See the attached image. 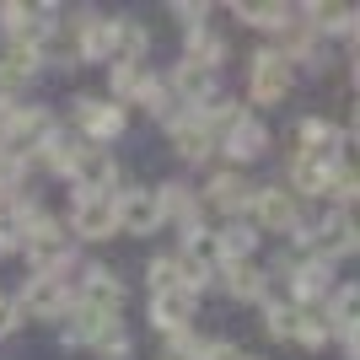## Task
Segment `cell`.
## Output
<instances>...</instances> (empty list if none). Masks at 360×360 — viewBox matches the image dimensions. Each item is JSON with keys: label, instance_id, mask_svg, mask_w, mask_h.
I'll return each instance as SVG.
<instances>
[{"label": "cell", "instance_id": "35", "mask_svg": "<svg viewBox=\"0 0 360 360\" xmlns=\"http://www.w3.org/2000/svg\"><path fill=\"white\" fill-rule=\"evenodd\" d=\"M242 360H258V355H242Z\"/></svg>", "mask_w": 360, "mask_h": 360}, {"label": "cell", "instance_id": "6", "mask_svg": "<svg viewBox=\"0 0 360 360\" xmlns=\"http://www.w3.org/2000/svg\"><path fill=\"white\" fill-rule=\"evenodd\" d=\"M70 183L81 188V194H103V183L113 178V156H108L103 146H75V156H70Z\"/></svg>", "mask_w": 360, "mask_h": 360}, {"label": "cell", "instance_id": "22", "mask_svg": "<svg viewBox=\"0 0 360 360\" xmlns=\"http://www.w3.org/2000/svg\"><path fill=\"white\" fill-rule=\"evenodd\" d=\"M221 274H226V285H231L237 301H258L264 296V274H258L253 264H221Z\"/></svg>", "mask_w": 360, "mask_h": 360}, {"label": "cell", "instance_id": "11", "mask_svg": "<svg viewBox=\"0 0 360 360\" xmlns=\"http://www.w3.org/2000/svg\"><path fill=\"white\" fill-rule=\"evenodd\" d=\"M150 317H156V328H167V333L188 328V317H194V296H188L183 285L156 290V301H150Z\"/></svg>", "mask_w": 360, "mask_h": 360}, {"label": "cell", "instance_id": "12", "mask_svg": "<svg viewBox=\"0 0 360 360\" xmlns=\"http://www.w3.org/2000/svg\"><path fill=\"white\" fill-rule=\"evenodd\" d=\"M75 113H81V124H86L91 146H97V140H113V135L124 129V108H119V103H91V97H81V108H75Z\"/></svg>", "mask_w": 360, "mask_h": 360}, {"label": "cell", "instance_id": "31", "mask_svg": "<svg viewBox=\"0 0 360 360\" xmlns=\"http://www.w3.org/2000/svg\"><path fill=\"white\" fill-rule=\"evenodd\" d=\"M178 285V258H156L150 264V290H172Z\"/></svg>", "mask_w": 360, "mask_h": 360}, {"label": "cell", "instance_id": "33", "mask_svg": "<svg viewBox=\"0 0 360 360\" xmlns=\"http://www.w3.org/2000/svg\"><path fill=\"white\" fill-rule=\"evenodd\" d=\"M11 328H16V301H11V296H0V339H6Z\"/></svg>", "mask_w": 360, "mask_h": 360}, {"label": "cell", "instance_id": "13", "mask_svg": "<svg viewBox=\"0 0 360 360\" xmlns=\"http://www.w3.org/2000/svg\"><path fill=\"white\" fill-rule=\"evenodd\" d=\"M81 301L97 307V312H119L124 307V285L113 269H86V285H81Z\"/></svg>", "mask_w": 360, "mask_h": 360}, {"label": "cell", "instance_id": "28", "mask_svg": "<svg viewBox=\"0 0 360 360\" xmlns=\"http://www.w3.org/2000/svg\"><path fill=\"white\" fill-rule=\"evenodd\" d=\"M188 60L205 65V70H215V65H221V38H210V32H194V38H188Z\"/></svg>", "mask_w": 360, "mask_h": 360}, {"label": "cell", "instance_id": "30", "mask_svg": "<svg viewBox=\"0 0 360 360\" xmlns=\"http://www.w3.org/2000/svg\"><path fill=\"white\" fill-rule=\"evenodd\" d=\"M264 328H269L274 339H290V333H296V312H290V307H269V312H264Z\"/></svg>", "mask_w": 360, "mask_h": 360}, {"label": "cell", "instance_id": "4", "mask_svg": "<svg viewBox=\"0 0 360 360\" xmlns=\"http://www.w3.org/2000/svg\"><path fill=\"white\" fill-rule=\"evenodd\" d=\"M70 226H75V237H91V242L113 237V231H119V215H113V194H81V199H75Z\"/></svg>", "mask_w": 360, "mask_h": 360}, {"label": "cell", "instance_id": "29", "mask_svg": "<svg viewBox=\"0 0 360 360\" xmlns=\"http://www.w3.org/2000/svg\"><path fill=\"white\" fill-rule=\"evenodd\" d=\"M146 81H150V70H146V65H119V70H113V91H119V97L140 91Z\"/></svg>", "mask_w": 360, "mask_h": 360}, {"label": "cell", "instance_id": "18", "mask_svg": "<svg viewBox=\"0 0 360 360\" xmlns=\"http://www.w3.org/2000/svg\"><path fill=\"white\" fill-rule=\"evenodd\" d=\"M301 16H307V27H323V32H349V27H355V11H349V6H339V0H323V6H307V11H301Z\"/></svg>", "mask_w": 360, "mask_h": 360}, {"label": "cell", "instance_id": "23", "mask_svg": "<svg viewBox=\"0 0 360 360\" xmlns=\"http://www.w3.org/2000/svg\"><path fill=\"white\" fill-rule=\"evenodd\" d=\"M355 312H360V290H355V285H339V290H333V307H328L323 317H328V328H339V333L349 339V328H355Z\"/></svg>", "mask_w": 360, "mask_h": 360}, {"label": "cell", "instance_id": "1", "mask_svg": "<svg viewBox=\"0 0 360 360\" xmlns=\"http://www.w3.org/2000/svg\"><path fill=\"white\" fill-rule=\"evenodd\" d=\"M49 135H54V119H49L44 108H16L11 119H6V146H0V150L22 162L27 150H44Z\"/></svg>", "mask_w": 360, "mask_h": 360}, {"label": "cell", "instance_id": "21", "mask_svg": "<svg viewBox=\"0 0 360 360\" xmlns=\"http://www.w3.org/2000/svg\"><path fill=\"white\" fill-rule=\"evenodd\" d=\"M172 140H178V156H183V162H205V156L215 150V140L205 135V124H199V119H194V124L183 119L178 129H172Z\"/></svg>", "mask_w": 360, "mask_h": 360}, {"label": "cell", "instance_id": "7", "mask_svg": "<svg viewBox=\"0 0 360 360\" xmlns=\"http://www.w3.org/2000/svg\"><path fill=\"white\" fill-rule=\"evenodd\" d=\"M248 210H253V221L264 226V231H296V199H290L285 188H258V194H248Z\"/></svg>", "mask_w": 360, "mask_h": 360}, {"label": "cell", "instance_id": "14", "mask_svg": "<svg viewBox=\"0 0 360 360\" xmlns=\"http://www.w3.org/2000/svg\"><path fill=\"white\" fill-rule=\"evenodd\" d=\"M226 150H231L237 162H253V156H264V150H269V129H264L258 119H242L237 129L226 135Z\"/></svg>", "mask_w": 360, "mask_h": 360}, {"label": "cell", "instance_id": "3", "mask_svg": "<svg viewBox=\"0 0 360 360\" xmlns=\"http://www.w3.org/2000/svg\"><path fill=\"white\" fill-rule=\"evenodd\" d=\"M113 215H119V231H135L150 237L162 226V205H156V188H129V194L113 199Z\"/></svg>", "mask_w": 360, "mask_h": 360}, {"label": "cell", "instance_id": "26", "mask_svg": "<svg viewBox=\"0 0 360 360\" xmlns=\"http://www.w3.org/2000/svg\"><path fill=\"white\" fill-rule=\"evenodd\" d=\"M328 317H323V307H301L296 312V333L290 339H301V345H328Z\"/></svg>", "mask_w": 360, "mask_h": 360}, {"label": "cell", "instance_id": "15", "mask_svg": "<svg viewBox=\"0 0 360 360\" xmlns=\"http://www.w3.org/2000/svg\"><path fill=\"white\" fill-rule=\"evenodd\" d=\"M290 285H296V296L307 301V307H317V301H323V296L333 290V269L312 258V264H301V269L290 274Z\"/></svg>", "mask_w": 360, "mask_h": 360}, {"label": "cell", "instance_id": "10", "mask_svg": "<svg viewBox=\"0 0 360 360\" xmlns=\"http://www.w3.org/2000/svg\"><path fill=\"white\" fill-rule=\"evenodd\" d=\"M172 91H178V103H194V113H205V108L215 103V70L183 60L178 75H172Z\"/></svg>", "mask_w": 360, "mask_h": 360}, {"label": "cell", "instance_id": "17", "mask_svg": "<svg viewBox=\"0 0 360 360\" xmlns=\"http://www.w3.org/2000/svg\"><path fill=\"white\" fill-rule=\"evenodd\" d=\"M156 205H162V221L172 215V221H183V231H194V215H199L194 194H183L178 183H162V188H156Z\"/></svg>", "mask_w": 360, "mask_h": 360}, {"label": "cell", "instance_id": "9", "mask_svg": "<svg viewBox=\"0 0 360 360\" xmlns=\"http://www.w3.org/2000/svg\"><path fill=\"white\" fill-rule=\"evenodd\" d=\"M317 264H328V258H345V253H355V242H360V231H355V221H349V210H333L328 221L317 226Z\"/></svg>", "mask_w": 360, "mask_h": 360}, {"label": "cell", "instance_id": "16", "mask_svg": "<svg viewBox=\"0 0 360 360\" xmlns=\"http://www.w3.org/2000/svg\"><path fill=\"white\" fill-rule=\"evenodd\" d=\"M215 253H221V264H248V253H253V226L226 221L221 231H215Z\"/></svg>", "mask_w": 360, "mask_h": 360}, {"label": "cell", "instance_id": "19", "mask_svg": "<svg viewBox=\"0 0 360 360\" xmlns=\"http://www.w3.org/2000/svg\"><path fill=\"white\" fill-rule=\"evenodd\" d=\"M333 146H349V135H339L328 119H301V150H312V156H328Z\"/></svg>", "mask_w": 360, "mask_h": 360}, {"label": "cell", "instance_id": "5", "mask_svg": "<svg viewBox=\"0 0 360 360\" xmlns=\"http://www.w3.org/2000/svg\"><path fill=\"white\" fill-rule=\"evenodd\" d=\"M290 81H296V65L285 60V54H274V49H264L253 60V97L258 103H280L290 91Z\"/></svg>", "mask_w": 360, "mask_h": 360}, {"label": "cell", "instance_id": "25", "mask_svg": "<svg viewBox=\"0 0 360 360\" xmlns=\"http://www.w3.org/2000/svg\"><path fill=\"white\" fill-rule=\"evenodd\" d=\"M323 194L328 199H355L360 194V178L349 162H328V172H323Z\"/></svg>", "mask_w": 360, "mask_h": 360}, {"label": "cell", "instance_id": "2", "mask_svg": "<svg viewBox=\"0 0 360 360\" xmlns=\"http://www.w3.org/2000/svg\"><path fill=\"white\" fill-rule=\"evenodd\" d=\"M22 248H27V258H32V269H38V274H60V264H65V237H60V226H54V221L27 215Z\"/></svg>", "mask_w": 360, "mask_h": 360}, {"label": "cell", "instance_id": "32", "mask_svg": "<svg viewBox=\"0 0 360 360\" xmlns=\"http://www.w3.org/2000/svg\"><path fill=\"white\" fill-rule=\"evenodd\" d=\"M199 360H242V349L226 345V339H215V345H199Z\"/></svg>", "mask_w": 360, "mask_h": 360}, {"label": "cell", "instance_id": "8", "mask_svg": "<svg viewBox=\"0 0 360 360\" xmlns=\"http://www.w3.org/2000/svg\"><path fill=\"white\" fill-rule=\"evenodd\" d=\"M65 307H70V290L60 274H32V285L22 290V312L32 317H65Z\"/></svg>", "mask_w": 360, "mask_h": 360}, {"label": "cell", "instance_id": "34", "mask_svg": "<svg viewBox=\"0 0 360 360\" xmlns=\"http://www.w3.org/2000/svg\"><path fill=\"white\" fill-rule=\"evenodd\" d=\"M162 360H183V355H162Z\"/></svg>", "mask_w": 360, "mask_h": 360}, {"label": "cell", "instance_id": "24", "mask_svg": "<svg viewBox=\"0 0 360 360\" xmlns=\"http://www.w3.org/2000/svg\"><path fill=\"white\" fill-rule=\"evenodd\" d=\"M333 156H312V150H301L296 162H290V178H296V188H307V194H323V172H328Z\"/></svg>", "mask_w": 360, "mask_h": 360}, {"label": "cell", "instance_id": "20", "mask_svg": "<svg viewBox=\"0 0 360 360\" xmlns=\"http://www.w3.org/2000/svg\"><path fill=\"white\" fill-rule=\"evenodd\" d=\"M210 205H215V210H226V215L248 210V183H242L237 172H221V178L210 183Z\"/></svg>", "mask_w": 360, "mask_h": 360}, {"label": "cell", "instance_id": "27", "mask_svg": "<svg viewBox=\"0 0 360 360\" xmlns=\"http://www.w3.org/2000/svg\"><path fill=\"white\" fill-rule=\"evenodd\" d=\"M242 22H253V27H290V6H264V0H253V6H237Z\"/></svg>", "mask_w": 360, "mask_h": 360}]
</instances>
